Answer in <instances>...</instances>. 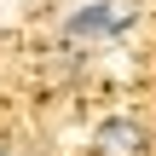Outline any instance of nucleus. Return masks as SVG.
I'll return each mask as SVG.
<instances>
[{
	"instance_id": "f03ea898",
	"label": "nucleus",
	"mask_w": 156,
	"mask_h": 156,
	"mask_svg": "<svg viewBox=\"0 0 156 156\" xmlns=\"http://www.w3.org/2000/svg\"><path fill=\"white\" fill-rule=\"evenodd\" d=\"M110 29H116V17H110L104 6H81V12L64 23V41L75 46V41H98V35H110Z\"/></svg>"
},
{
	"instance_id": "f257e3e1",
	"label": "nucleus",
	"mask_w": 156,
	"mask_h": 156,
	"mask_svg": "<svg viewBox=\"0 0 156 156\" xmlns=\"http://www.w3.org/2000/svg\"><path fill=\"white\" fill-rule=\"evenodd\" d=\"M145 127L133 116H110L98 133H93V156H145Z\"/></svg>"
},
{
	"instance_id": "7ed1b4c3",
	"label": "nucleus",
	"mask_w": 156,
	"mask_h": 156,
	"mask_svg": "<svg viewBox=\"0 0 156 156\" xmlns=\"http://www.w3.org/2000/svg\"><path fill=\"white\" fill-rule=\"evenodd\" d=\"M0 156H6V151H0Z\"/></svg>"
}]
</instances>
